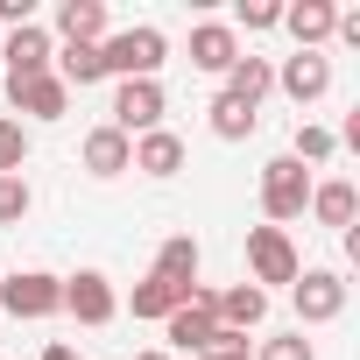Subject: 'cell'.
<instances>
[{"label":"cell","mask_w":360,"mask_h":360,"mask_svg":"<svg viewBox=\"0 0 360 360\" xmlns=\"http://www.w3.org/2000/svg\"><path fill=\"white\" fill-rule=\"evenodd\" d=\"M162 57H169V36L162 29H120V36H106L99 43V64H106V78H155L162 71Z\"/></svg>","instance_id":"cell-1"},{"label":"cell","mask_w":360,"mask_h":360,"mask_svg":"<svg viewBox=\"0 0 360 360\" xmlns=\"http://www.w3.org/2000/svg\"><path fill=\"white\" fill-rule=\"evenodd\" d=\"M304 205H311V169H304L297 155H276V162L262 169V212H269V226L304 219Z\"/></svg>","instance_id":"cell-2"},{"label":"cell","mask_w":360,"mask_h":360,"mask_svg":"<svg viewBox=\"0 0 360 360\" xmlns=\"http://www.w3.org/2000/svg\"><path fill=\"white\" fill-rule=\"evenodd\" d=\"M0 304H8V318H57L64 311V276L50 269H15V276H0Z\"/></svg>","instance_id":"cell-3"},{"label":"cell","mask_w":360,"mask_h":360,"mask_svg":"<svg viewBox=\"0 0 360 360\" xmlns=\"http://www.w3.org/2000/svg\"><path fill=\"white\" fill-rule=\"evenodd\" d=\"M304 262H297V240L283 226H248V283L269 290V283H297Z\"/></svg>","instance_id":"cell-4"},{"label":"cell","mask_w":360,"mask_h":360,"mask_svg":"<svg viewBox=\"0 0 360 360\" xmlns=\"http://www.w3.org/2000/svg\"><path fill=\"white\" fill-rule=\"evenodd\" d=\"M162 106H169V99H162L155 78H120V85H113V120H106V127H120V134L134 141V134L162 127Z\"/></svg>","instance_id":"cell-5"},{"label":"cell","mask_w":360,"mask_h":360,"mask_svg":"<svg viewBox=\"0 0 360 360\" xmlns=\"http://www.w3.org/2000/svg\"><path fill=\"white\" fill-rule=\"evenodd\" d=\"M290 297H297V318H304V325H332V318L346 311V276H339V269H304V276L290 283Z\"/></svg>","instance_id":"cell-6"},{"label":"cell","mask_w":360,"mask_h":360,"mask_svg":"<svg viewBox=\"0 0 360 360\" xmlns=\"http://www.w3.org/2000/svg\"><path fill=\"white\" fill-rule=\"evenodd\" d=\"M64 311H71L78 325H113V318H120L113 276H99V269H78V276H64Z\"/></svg>","instance_id":"cell-7"},{"label":"cell","mask_w":360,"mask_h":360,"mask_svg":"<svg viewBox=\"0 0 360 360\" xmlns=\"http://www.w3.org/2000/svg\"><path fill=\"white\" fill-rule=\"evenodd\" d=\"M8 106L29 113V120H64L71 113V92L57 71H36V78H8Z\"/></svg>","instance_id":"cell-8"},{"label":"cell","mask_w":360,"mask_h":360,"mask_svg":"<svg viewBox=\"0 0 360 360\" xmlns=\"http://www.w3.org/2000/svg\"><path fill=\"white\" fill-rule=\"evenodd\" d=\"M162 332H169V346H184V353H198V346H205V339L219 332V318H212V290L198 283V290H191L184 304H176V311L162 318Z\"/></svg>","instance_id":"cell-9"},{"label":"cell","mask_w":360,"mask_h":360,"mask_svg":"<svg viewBox=\"0 0 360 360\" xmlns=\"http://www.w3.org/2000/svg\"><path fill=\"white\" fill-rule=\"evenodd\" d=\"M276 85H283L297 106H318V99L332 92V57H318V50H297V57H283Z\"/></svg>","instance_id":"cell-10"},{"label":"cell","mask_w":360,"mask_h":360,"mask_svg":"<svg viewBox=\"0 0 360 360\" xmlns=\"http://www.w3.org/2000/svg\"><path fill=\"white\" fill-rule=\"evenodd\" d=\"M191 64L212 71V78H226V71L240 64V36H233L226 22H198V29H191Z\"/></svg>","instance_id":"cell-11"},{"label":"cell","mask_w":360,"mask_h":360,"mask_svg":"<svg viewBox=\"0 0 360 360\" xmlns=\"http://www.w3.org/2000/svg\"><path fill=\"white\" fill-rule=\"evenodd\" d=\"M212 318H219L226 332H255V325L269 318V290H255V283H233V290H212Z\"/></svg>","instance_id":"cell-12"},{"label":"cell","mask_w":360,"mask_h":360,"mask_svg":"<svg viewBox=\"0 0 360 360\" xmlns=\"http://www.w3.org/2000/svg\"><path fill=\"white\" fill-rule=\"evenodd\" d=\"M85 169L99 176V184H106V176H127V169H134V141H127L120 127H92V134H85Z\"/></svg>","instance_id":"cell-13"},{"label":"cell","mask_w":360,"mask_h":360,"mask_svg":"<svg viewBox=\"0 0 360 360\" xmlns=\"http://www.w3.org/2000/svg\"><path fill=\"white\" fill-rule=\"evenodd\" d=\"M148 276H162L169 290H198V240L191 233H169L162 248H155V269Z\"/></svg>","instance_id":"cell-14"},{"label":"cell","mask_w":360,"mask_h":360,"mask_svg":"<svg viewBox=\"0 0 360 360\" xmlns=\"http://www.w3.org/2000/svg\"><path fill=\"white\" fill-rule=\"evenodd\" d=\"M57 36L64 43H106L113 29H106V0H64V8H57Z\"/></svg>","instance_id":"cell-15"},{"label":"cell","mask_w":360,"mask_h":360,"mask_svg":"<svg viewBox=\"0 0 360 360\" xmlns=\"http://www.w3.org/2000/svg\"><path fill=\"white\" fill-rule=\"evenodd\" d=\"M332 22H339V8H332V0H297V8H283V29L297 36V50L332 43Z\"/></svg>","instance_id":"cell-16"},{"label":"cell","mask_w":360,"mask_h":360,"mask_svg":"<svg viewBox=\"0 0 360 360\" xmlns=\"http://www.w3.org/2000/svg\"><path fill=\"white\" fill-rule=\"evenodd\" d=\"M134 169H141V176H176V169H184V141H176L169 127L134 134Z\"/></svg>","instance_id":"cell-17"},{"label":"cell","mask_w":360,"mask_h":360,"mask_svg":"<svg viewBox=\"0 0 360 360\" xmlns=\"http://www.w3.org/2000/svg\"><path fill=\"white\" fill-rule=\"evenodd\" d=\"M311 212H318V226H353V212H360V191L346 184V176H332V184H311Z\"/></svg>","instance_id":"cell-18"},{"label":"cell","mask_w":360,"mask_h":360,"mask_svg":"<svg viewBox=\"0 0 360 360\" xmlns=\"http://www.w3.org/2000/svg\"><path fill=\"white\" fill-rule=\"evenodd\" d=\"M50 71V36L29 22V29H8V78H36Z\"/></svg>","instance_id":"cell-19"},{"label":"cell","mask_w":360,"mask_h":360,"mask_svg":"<svg viewBox=\"0 0 360 360\" xmlns=\"http://www.w3.org/2000/svg\"><path fill=\"white\" fill-rule=\"evenodd\" d=\"M276 92V64L269 57H240L233 71H226V99H240V106H262Z\"/></svg>","instance_id":"cell-20"},{"label":"cell","mask_w":360,"mask_h":360,"mask_svg":"<svg viewBox=\"0 0 360 360\" xmlns=\"http://www.w3.org/2000/svg\"><path fill=\"white\" fill-rule=\"evenodd\" d=\"M184 297H191V290H169L162 276H141V283H134V318H155V325H162Z\"/></svg>","instance_id":"cell-21"},{"label":"cell","mask_w":360,"mask_h":360,"mask_svg":"<svg viewBox=\"0 0 360 360\" xmlns=\"http://www.w3.org/2000/svg\"><path fill=\"white\" fill-rule=\"evenodd\" d=\"M212 134H219V141H248V134H255V106H240V99L219 92V99H212Z\"/></svg>","instance_id":"cell-22"},{"label":"cell","mask_w":360,"mask_h":360,"mask_svg":"<svg viewBox=\"0 0 360 360\" xmlns=\"http://www.w3.org/2000/svg\"><path fill=\"white\" fill-rule=\"evenodd\" d=\"M29 205H36L29 176H0V226H22V219H29Z\"/></svg>","instance_id":"cell-23"},{"label":"cell","mask_w":360,"mask_h":360,"mask_svg":"<svg viewBox=\"0 0 360 360\" xmlns=\"http://www.w3.org/2000/svg\"><path fill=\"white\" fill-rule=\"evenodd\" d=\"M22 162H29V127L0 120V176H22Z\"/></svg>","instance_id":"cell-24"},{"label":"cell","mask_w":360,"mask_h":360,"mask_svg":"<svg viewBox=\"0 0 360 360\" xmlns=\"http://www.w3.org/2000/svg\"><path fill=\"white\" fill-rule=\"evenodd\" d=\"M332 148H339V134H332V127H311V120H304V127H297V148H290V155H297V162H325Z\"/></svg>","instance_id":"cell-25"},{"label":"cell","mask_w":360,"mask_h":360,"mask_svg":"<svg viewBox=\"0 0 360 360\" xmlns=\"http://www.w3.org/2000/svg\"><path fill=\"white\" fill-rule=\"evenodd\" d=\"M233 22L255 36V29H283V8H276V0H240V8H233ZM233 29V36H240Z\"/></svg>","instance_id":"cell-26"},{"label":"cell","mask_w":360,"mask_h":360,"mask_svg":"<svg viewBox=\"0 0 360 360\" xmlns=\"http://www.w3.org/2000/svg\"><path fill=\"white\" fill-rule=\"evenodd\" d=\"M248 353H255V346H248V332H226V325L198 346V360H248Z\"/></svg>","instance_id":"cell-27"},{"label":"cell","mask_w":360,"mask_h":360,"mask_svg":"<svg viewBox=\"0 0 360 360\" xmlns=\"http://www.w3.org/2000/svg\"><path fill=\"white\" fill-rule=\"evenodd\" d=\"M255 360H318V353H311V339H304V332H290V339H262V346H255Z\"/></svg>","instance_id":"cell-28"},{"label":"cell","mask_w":360,"mask_h":360,"mask_svg":"<svg viewBox=\"0 0 360 360\" xmlns=\"http://www.w3.org/2000/svg\"><path fill=\"white\" fill-rule=\"evenodd\" d=\"M43 360H78V346H64V339H50V346H43Z\"/></svg>","instance_id":"cell-29"},{"label":"cell","mask_w":360,"mask_h":360,"mask_svg":"<svg viewBox=\"0 0 360 360\" xmlns=\"http://www.w3.org/2000/svg\"><path fill=\"white\" fill-rule=\"evenodd\" d=\"M141 360H169V353H162V346H155V353H141Z\"/></svg>","instance_id":"cell-30"}]
</instances>
